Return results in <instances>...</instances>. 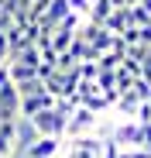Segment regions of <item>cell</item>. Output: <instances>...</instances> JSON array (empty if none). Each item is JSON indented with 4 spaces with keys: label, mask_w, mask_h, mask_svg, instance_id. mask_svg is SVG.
<instances>
[{
    "label": "cell",
    "mask_w": 151,
    "mask_h": 158,
    "mask_svg": "<svg viewBox=\"0 0 151 158\" xmlns=\"http://www.w3.org/2000/svg\"><path fill=\"white\" fill-rule=\"evenodd\" d=\"M52 107H55V96H48V93L24 96V100H21V117H24V120H31L35 114H41V110H52Z\"/></svg>",
    "instance_id": "cell-7"
},
{
    "label": "cell",
    "mask_w": 151,
    "mask_h": 158,
    "mask_svg": "<svg viewBox=\"0 0 151 158\" xmlns=\"http://www.w3.org/2000/svg\"><path fill=\"white\" fill-rule=\"evenodd\" d=\"M107 4H110L113 10H124V7H127V0H107Z\"/></svg>",
    "instance_id": "cell-19"
},
{
    "label": "cell",
    "mask_w": 151,
    "mask_h": 158,
    "mask_svg": "<svg viewBox=\"0 0 151 158\" xmlns=\"http://www.w3.org/2000/svg\"><path fill=\"white\" fill-rule=\"evenodd\" d=\"M141 79H148V83H151V55L141 62Z\"/></svg>",
    "instance_id": "cell-15"
},
{
    "label": "cell",
    "mask_w": 151,
    "mask_h": 158,
    "mask_svg": "<svg viewBox=\"0 0 151 158\" xmlns=\"http://www.w3.org/2000/svg\"><path fill=\"white\" fill-rule=\"evenodd\" d=\"M107 141H113L117 148H141V124L137 120H124V124L110 127Z\"/></svg>",
    "instance_id": "cell-2"
},
{
    "label": "cell",
    "mask_w": 151,
    "mask_h": 158,
    "mask_svg": "<svg viewBox=\"0 0 151 158\" xmlns=\"http://www.w3.org/2000/svg\"><path fill=\"white\" fill-rule=\"evenodd\" d=\"M127 93H131V96H134L137 103H148V100H151V83H148V79H141V76H137L134 83H131V89H127Z\"/></svg>",
    "instance_id": "cell-12"
},
{
    "label": "cell",
    "mask_w": 151,
    "mask_h": 158,
    "mask_svg": "<svg viewBox=\"0 0 151 158\" xmlns=\"http://www.w3.org/2000/svg\"><path fill=\"white\" fill-rule=\"evenodd\" d=\"M69 10L79 14V17L86 21V14H89V0H69Z\"/></svg>",
    "instance_id": "cell-14"
},
{
    "label": "cell",
    "mask_w": 151,
    "mask_h": 158,
    "mask_svg": "<svg viewBox=\"0 0 151 158\" xmlns=\"http://www.w3.org/2000/svg\"><path fill=\"white\" fill-rule=\"evenodd\" d=\"M113 107H117V110H120L124 117H131V120H134V117H137V107H141V103H137V100H134L131 93H120Z\"/></svg>",
    "instance_id": "cell-11"
},
{
    "label": "cell",
    "mask_w": 151,
    "mask_h": 158,
    "mask_svg": "<svg viewBox=\"0 0 151 158\" xmlns=\"http://www.w3.org/2000/svg\"><path fill=\"white\" fill-rule=\"evenodd\" d=\"M10 24H14V17H10V14H4V10H0V31H7Z\"/></svg>",
    "instance_id": "cell-17"
},
{
    "label": "cell",
    "mask_w": 151,
    "mask_h": 158,
    "mask_svg": "<svg viewBox=\"0 0 151 158\" xmlns=\"http://www.w3.org/2000/svg\"><path fill=\"white\" fill-rule=\"evenodd\" d=\"M117 65H120V55H113V52H103V55L96 59V69L100 72H113Z\"/></svg>",
    "instance_id": "cell-13"
},
{
    "label": "cell",
    "mask_w": 151,
    "mask_h": 158,
    "mask_svg": "<svg viewBox=\"0 0 151 158\" xmlns=\"http://www.w3.org/2000/svg\"><path fill=\"white\" fill-rule=\"evenodd\" d=\"M72 38H76V31H65V28H55V31H52V52H55V55H62V52H69Z\"/></svg>",
    "instance_id": "cell-10"
},
{
    "label": "cell",
    "mask_w": 151,
    "mask_h": 158,
    "mask_svg": "<svg viewBox=\"0 0 151 158\" xmlns=\"http://www.w3.org/2000/svg\"><path fill=\"white\" fill-rule=\"evenodd\" d=\"M62 151V138H35V144L24 148L21 158H55Z\"/></svg>",
    "instance_id": "cell-5"
},
{
    "label": "cell",
    "mask_w": 151,
    "mask_h": 158,
    "mask_svg": "<svg viewBox=\"0 0 151 158\" xmlns=\"http://www.w3.org/2000/svg\"><path fill=\"white\" fill-rule=\"evenodd\" d=\"M28 124L35 127V134H38V138H65V117L55 114V107H52V110L35 114Z\"/></svg>",
    "instance_id": "cell-1"
},
{
    "label": "cell",
    "mask_w": 151,
    "mask_h": 158,
    "mask_svg": "<svg viewBox=\"0 0 151 158\" xmlns=\"http://www.w3.org/2000/svg\"><path fill=\"white\" fill-rule=\"evenodd\" d=\"M96 124H100V117H96L93 110H86V107H76V110H72V117L65 120V134H69V138L93 134V131H96Z\"/></svg>",
    "instance_id": "cell-3"
},
{
    "label": "cell",
    "mask_w": 151,
    "mask_h": 158,
    "mask_svg": "<svg viewBox=\"0 0 151 158\" xmlns=\"http://www.w3.org/2000/svg\"><path fill=\"white\" fill-rule=\"evenodd\" d=\"M137 7H141V10H144V14L151 17V0H141V4H137Z\"/></svg>",
    "instance_id": "cell-20"
},
{
    "label": "cell",
    "mask_w": 151,
    "mask_h": 158,
    "mask_svg": "<svg viewBox=\"0 0 151 158\" xmlns=\"http://www.w3.org/2000/svg\"><path fill=\"white\" fill-rule=\"evenodd\" d=\"M137 4H141V0H127V7H137Z\"/></svg>",
    "instance_id": "cell-21"
},
{
    "label": "cell",
    "mask_w": 151,
    "mask_h": 158,
    "mask_svg": "<svg viewBox=\"0 0 151 158\" xmlns=\"http://www.w3.org/2000/svg\"><path fill=\"white\" fill-rule=\"evenodd\" d=\"M7 83H10V76H7V65H0V89H4Z\"/></svg>",
    "instance_id": "cell-18"
},
{
    "label": "cell",
    "mask_w": 151,
    "mask_h": 158,
    "mask_svg": "<svg viewBox=\"0 0 151 158\" xmlns=\"http://www.w3.org/2000/svg\"><path fill=\"white\" fill-rule=\"evenodd\" d=\"M127 158H151L144 148H127Z\"/></svg>",
    "instance_id": "cell-16"
},
{
    "label": "cell",
    "mask_w": 151,
    "mask_h": 158,
    "mask_svg": "<svg viewBox=\"0 0 151 158\" xmlns=\"http://www.w3.org/2000/svg\"><path fill=\"white\" fill-rule=\"evenodd\" d=\"M0 158H17V120H0Z\"/></svg>",
    "instance_id": "cell-6"
},
{
    "label": "cell",
    "mask_w": 151,
    "mask_h": 158,
    "mask_svg": "<svg viewBox=\"0 0 151 158\" xmlns=\"http://www.w3.org/2000/svg\"><path fill=\"white\" fill-rule=\"evenodd\" d=\"M7 76H10L14 86H21V83H28V79H38V69L21 65V62H7Z\"/></svg>",
    "instance_id": "cell-8"
},
{
    "label": "cell",
    "mask_w": 151,
    "mask_h": 158,
    "mask_svg": "<svg viewBox=\"0 0 151 158\" xmlns=\"http://www.w3.org/2000/svg\"><path fill=\"white\" fill-rule=\"evenodd\" d=\"M103 28H107L110 35H124V31L131 28V14H127V7H124V10H113V14L107 17V24H103Z\"/></svg>",
    "instance_id": "cell-9"
},
{
    "label": "cell",
    "mask_w": 151,
    "mask_h": 158,
    "mask_svg": "<svg viewBox=\"0 0 151 158\" xmlns=\"http://www.w3.org/2000/svg\"><path fill=\"white\" fill-rule=\"evenodd\" d=\"M0 120H21V96L14 83L0 89Z\"/></svg>",
    "instance_id": "cell-4"
}]
</instances>
